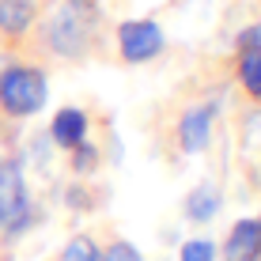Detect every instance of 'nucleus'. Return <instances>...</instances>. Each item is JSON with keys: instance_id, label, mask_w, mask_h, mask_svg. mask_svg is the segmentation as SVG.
Listing matches in <instances>:
<instances>
[{"instance_id": "9", "label": "nucleus", "mask_w": 261, "mask_h": 261, "mask_svg": "<svg viewBox=\"0 0 261 261\" xmlns=\"http://www.w3.org/2000/svg\"><path fill=\"white\" fill-rule=\"evenodd\" d=\"M216 212H220V193H216L212 186H197V190L186 197V216H190L193 223H208Z\"/></svg>"}, {"instance_id": "4", "label": "nucleus", "mask_w": 261, "mask_h": 261, "mask_svg": "<svg viewBox=\"0 0 261 261\" xmlns=\"http://www.w3.org/2000/svg\"><path fill=\"white\" fill-rule=\"evenodd\" d=\"M118 46H121L125 61L144 65V61H151L163 49V31H159L155 19H129L118 27Z\"/></svg>"}, {"instance_id": "12", "label": "nucleus", "mask_w": 261, "mask_h": 261, "mask_svg": "<svg viewBox=\"0 0 261 261\" xmlns=\"http://www.w3.org/2000/svg\"><path fill=\"white\" fill-rule=\"evenodd\" d=\"M216 257V246L208 239H193L182 246V254H178V261H212Z\"/></svg>"}, {"instance_id": "1", "label": "nucleus", "mask_w": 261, "mask_h": 261, "mask_svg": "<svg viewBox=\"0 0 261 261\" xmlns=\"http://www.w3.org/2000/svg\"><path fill=\"white\" fill-rule=\"evenodd\" d=\"M98 34V8L91 0H65L46 27V42L57 57H84Z\"/></svg>"}, {"instance_id": "14", "label": "nucleus", "mask_w": 261, "mask_h": 261, "mask_svg": "<svg viewBox=\"0 0 261 261\" xmlns=\"http://www.w3.org/2000/svg\"><path fill=\"white\" fill-rule=\"evenodd\" d=\"M102 261H144V257H140V250L133 246V242H114L102 254Z\"/></svg>"}, {"instance_id": "10", "label": "nucleus", "mask_w": 261, "mask_h": 261, "mask_svg": "<svg viewBox=\"0 0 261 261\" xmlns=\"http://www.w3.org/2000/svg\"><path fill=\"white\" fill-rule=\"evenodd\" d=\"M239 80L254 98H261V53H239Z\"/></svg>"}, {"instance_id": "11", "label": "nucleus", "mask_w": 261, "mask_h": 261, "mask_svg": "<svg viewBox=\"0 0 261 261\" xmlns=\"http://www.w3.org/2000/svg\"><path fill=\"white\" fill-rule=\"evenodd\" d=\"M57 261H102V254H98V246L87 235H76L65 250H61Z\"/></svg>"}, {"instance_id": "5", "label": "nucleus", "mask_w": 261, "mask_h": 261, "mask_svg": "<svg viewBox=\"0 0 261 261\" xmlns=\"http://www.w3.org/2000/svg\"><path fill=\"white\" fill-rule=\"evenodd\" d=\"M212 118H216V102H204V106H193V110H186V118L178 121V144H182V151L197 155V151L208 148Z\"/></svg>"}, {"instance_id": "15", "label": "nucleus", "mask_w": 261, "mask_h": 261, "mask_svg": "<svg viewBox=\"0 0 261 261\" xmlns=\"http://www.w3.org/2000/svg\"><path fill=\"white\" fill-rule=\"evenodd\" d=\"M239 53H261V23L246 27V31L239 34Z\"/></svg>"}, {"instance_id": "13", "label": "nucleus", "mask_w": 261, "mask_h": 261, "mask_svg": "<svg viewBox=\"0 0 261 261\" xmlns=\"http://www.w3.org/2000/svg\"><path fill=\"white\" fill-rule=\"evenodd\" d=\"M72 151H76V159H72V167H76L80 174H87V170H91V167L98 163L95 148H91V144H87V140H80V144H76V148H72Z\"/></svg>"}, {"instance_id": "2", "label": "nucleus", "mask_w": 261, "mask_h": 261, "mask_svg": "<svg viewBox=\"0 0 261 261\" xmlns=\"http://www.w3.org/2000/svg\"><path fill=\"white\" fill-rule=\"evenodd\" d=\"M49 98V84L42 68H8L0 76V106L12 118H31L46 106Z\"/></svg>"}, {"instance_id": "7", "label": "nucleus", "mask_w": 261, "mask_h": 261, "mask_svg": "<svg viewBox=\"0 0 261 261\" xmlns=\"http://www.w3.org/2000/svg\"><path fill=\"white\" fill-rule=\"evenodd\" d=\"M49 137L57 140L61 148H76V144L87 137V114H84V110H76V106H65V110L53 118Z\"/></svg>"}, {"instance_id": "3", "label": "nucleus", "mask_w": 261, "mask_h": 261, "mask_svg": "<svg viewBox=\"0 0 261 261\" xmlns=\"http://www.w3.org/2000/svg\"><path fill=\"white\" fill-rule=\"evenodd\" d=\"M0 227L8 235H19L31 227V201H27V182L23 167L15 159L0 163Z\"/></svg>"}, {"instance_id": "6", "label": "nucleus", "mask_w": 261, "mask_h": 261, "mask_svg": "<svg viewBox=\"0 0 261 261\" xmlns=\"http://www.w3.org/2000/svg\"><path fill=\"white\" fill-rule=\"evenodd\" d=\"M261 257V220H239L227 235L223 261H257Z\"/></svg>"}, {"instance_id": "8", "label": "nucleus", "mask_w": 261, "mask_h": 261, "mask_svg": "<svg viewBox=\"0 0 261 261\" xmlns=\"http://www.w3.org/2000/svg\"><path fill=\"white\" fill-rule=\"evenodd\" d=\"M34 23V0H0V31L23 34Z\"/></svg>"}]
</instances>
